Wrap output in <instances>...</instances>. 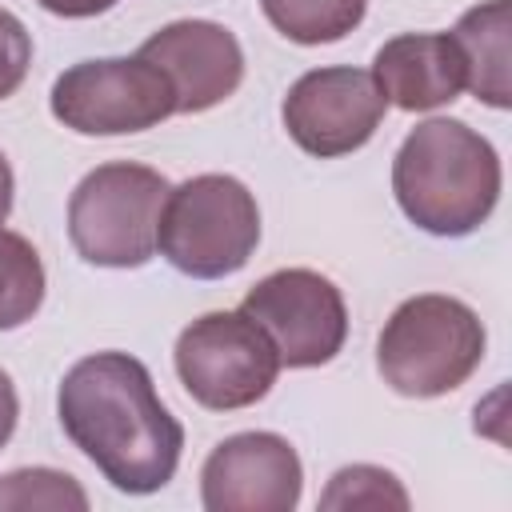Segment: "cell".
I'll use <instances>...</instances> for the list:
<instances>
[{
  "label": "cell",
  "instance_id": "1",
  "mask_svg": "<svg viewBox=\"0 0 512 512\" xmlns=\"http://www.w3.org/2000/svg\"><path fill=\"white\" fill-rule=\"evenodd\" d=\"M64 436L128 492H160L180 464L184 428L156 396L152 372L128 352H92L76 360L56 392Z\"/></svg>",
  "mask_w": 512,
  "mask_h": 512
},
{
  "label": "cell",
  "instance_id": "2",
  "mask_svg": "<svg viewBox=\"0 0 512 512\" xmlns=\"http://www.w3.org/2000/svg\"><path fill=\"white\" fill-rule=\"evenodd\" d=\"M392 192L420 232L468 236L500 200V156L464 120L432 116L396 148Z\"/></svg>",
  "mask_w": 512,
  "mask_h": 512
},
{
  "label": "cell",
  "instance_id": "3",
  "mask_svg": "<svg viewBox=\"0 0 512 512\" xmlns=\"http://www.w3.org/2000/svg\"><path fill=\"white\" fill-rule=\"evenodd\" d=\"M488 332L480 316L440 292L408 296L376 340V368L384 384L412 400H436L456 392L484 360Z\"/></svg>",
  "mask_w": 512,
  "mask_h": 512
},
{
  "label": "cell",
  "instance_id": "4",
  "mask_svg": "<svg viewBox=\"0 0 512 512\" xmlns=\"http://www.w3.org/2000/svg\"><path fill=\"white\" fill-rule=\"evenodd\" d=\"M260 244L256 196L224 172L192 176L168 188L156 248L192 280H224L240 272Z\"/></svg>",
  "mask_w": 512,
  "mask_h": 512
},
{
  "label": "cell",
  "instance_id": "5",
  "mask_svg": "<svg viewBox=\"0 0 512 512\" xmlns=\"http://www.w3.org/2000/svg\"><path fill=\"white\" fill-rule=\"evenodd\" d=\"M168 180L132 160L92 168L68 196V240L96 268H140L156 256Z\"/></svg>",
  "mask_w": 512,
  "mask_h": 512
},
{
  "label": "cell",
  "instance_id": "6",
  "mask_svg": "<svg viewBox=\"0 0 512 512\" xmlns=\"http://www.w3.org/2000/svg\"><path fill=\"white\" fill-rule=\"evenodd\" d=\"M176 376L200 408L236 412L264 400L284 368L264 328L236 312H204L176 336Z\"/></svg>",
  "mask_w": 512,
  "mask_h": 512
},
{
  "label": "cell",
  "instance_id": "7",
  "mask_svg": "<svg viewBox=\"0 0 512 512\" xmlns=\"http://www.w3.org/2000/svg\"><path fill=\"white\" fill-rule=\"evenodd\" d=\"M52 116L80 136H128L176 112L168 76L144 56H104L64 68L52 84Z\"/></svg>",
  "mask_w": 512,
  "mask_h": 512
},
{
  "label": "cell",
  "instance_id": "8",
  "mask_svg": "<svg viewBox=\"0 0 512 512\" xmlns=\"http://www.w3.org/2000/svg\"><path fill=\"white\" fill-rule=\"evenodd\" d=\"M240 312L264 328L280 364L288 368L328 364L348 336V308L340 288L312 268L268 272L244 292Z\"/></svg>",
  "mask_w": 512,
  "mask_h": 512
},
{
  "label": "cell",
  "instance_id": "9",
  "mask_svg": "<svg viewBox=\"0 0 512 512\" xmlns=\"http://www.w3.org/2000/svg\"><path fill=\"white\" fill-rule=\"evenodd\" d=\"M384 112L388 100L376 88L372 72L348 64L304 72L280 104L284 128L296 148L320 160H336L364 148L376 136Z\"/></svg>",
  "mask_w": 512,
  "mask_h": 512
},
{
  "label": "cell",
  "instance_id": "10",
  "mask_svg": "<svg viewBox=\"0 0 512 512\" xmlns=\"http://www.w3.org/2000/svg\"><path fill=\"white\" fill-rule=\"evenodd\" d=\"M300 488V456L276 432H236L200 468V504L208 512H292Z\"/></svg>",
  "mask_w": 512,
  "mask_h": 512
},
{
  "label": "cell",
  "instance_id": "11",
  "mask_svg": "<svg viewBox=\"0 0 512 512\" xmlns=\"http://www.w3.org/2000/svg\"><path fill=\"white\" fill-rule=\"evenodd\" d=\"M136 56L168 76L176 112H208L244 80L240 40L216 20H172L152 32Z\"/></svg>",
  "mask_w": 512,
  "mask_h": 512
},
{
  "label": "cell",
  "instance_id": "12",
  "mask_svg": "<svg viewBox=\"0 0 512 512\" xmlns=\"http://www.w3.org/2000/svg\"><path fill=\"white\" fill-rule=\"evenodd\" d=\"M372 80L388 104L428 112L464 92V60L448 32H400L380 44Z\"/></svg>",
  "mask_w": 512,
  "mask_h": 512
},
{
  "label": "cell",
  "instance_id": "13",
  "mask_svg": "<svg viewBox=\"0 0 512 512\" xmlns=\"http://www.w3.org/2000/svg\"><path fill=\"white\" fill-rule=\"evenodd\" d=\"M464 60V88L488 108L512 104V8L508 0H484L468 8L448 32Z\"/></svg>",
  "mask_w": 512,
  "mask_h": 512
},
{
  "label": "cell",
  "instance_id": "14",
  "mask_svg": "<svg viewBox=\"0 0 512 512\" xmlns=\"http://www.w3.org/2000/svg\"><path fill=\"white\" fill-rule=\"evenodd\" d=\"M268 24L292 44H332L360 28L368 0H260Z\"/></svg>",
  "mask_w": 512,
  "mask_h": 512
},
{
  "label": "cell",
  "instance_id": "15",
  "mask_svg": "<svg viewBox=\"0 0 512 512\" xmlns=\"http://www.w3.org/2000/svg\"><path fill=\"white\" fill-rule=\"evenodd\" d=\"M44 264L40 252L20 236L0 228V332L20 328L44 304Z\"/></svg>",
  "mask_w": 512,
  "mask_h": 512
},
{
  "label": "cell",
  "instance_id": "16",
  "mask_svg": "<svg viewBox=\"0 0 512 512\" xmlns=\"http://www.w3.org/2000/svg\"><path fill=\"white\" fill-rule=\"evenodd\" d=\"M0 508L24 512V508H52V512H84L88 492L76 484V476L60 468H16L0 476Z\"/></svg>",
  "mask_w": 512,
  "mask_h": 512
},
{
  "label": "cell",
  "instance_id": "17",
  "mask_svg": "<svg viewBox=\"0 0 512 512\" xmlns=\"http://www.w3.org/2000/svg\"><path fill=\"white\" fill-rule=\"evenodd\" d=\"M320 508H408V492L404 484L376 464H348L340 468L328 488L320 492Z\"/></svg>",
  "mask_w": 512,
  "mask_h": 512
},
{
  "label": "cell",
  "instance_id": "18",
  "mask_svg": "<svg viewBox=\"0 0 512 512\" xmlns=\"http://www.w3.org/2000/svg\"><path fill=\"white\" fill-rule=\"evenodd\" d=\"M28 64H32V36L8 8H0V100H8L24 84Z\"/></svg>",
  "mask_w": 512,
  "mask_h": 512
},
{
  "label": "cell",
  "instance_id": "19",
  "mask_svg": "<svg viewBox=\"0 0 512 512\" xmlns=\"http://www.w3.org/2000/svg\"><path fill=\"white\" fill-rule=\"evenodd\" d=\"M36 4L52 16H64V20H88V16H100V12L116 8L120 0H36Z\"/></svg>",
  "mask_w": 512,
  "mask_h": 512
},
{
  "label": "cell",
  "instance_id": "20",
  "mask_svg": "<svg viewBox=\"0 0 512 512\" xmlns=\"http://www.w3.org/2000/svg\"><path fill=\"white\" fill-rule=\"evenodd\" d=\"M16 416H20L16 384H12V376L0 368V448L12 440V432H16Z\"/></svg>",
  "mask_w": 512,
  "mask_h": 512
},
{
  "label": "cell",
  "instance_id": "21",
  "mask_svg": "<svg viewBox=\"0 0 512 512\" xmlns=\"http://www.w3.org/2000/svg\"><path fill=\"white\" fill-rule=\"evenodd\" d=\"M12 192H16V180H12L8 156L0 152V224H4V220H8V212H12Z\"/></svg>",
  "mask_w": 512,
  "mask_h": 512
}]
</instances>
